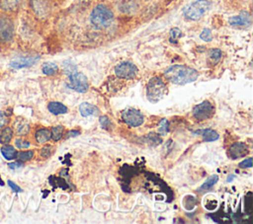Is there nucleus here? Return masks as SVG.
<instances>
[{"label":"nucleus","mask_w":253,"mask_h":224,"mask_svg":"<svg viewBox=\"0 0 253 224\" xmlns=\"http://www.w3.org/2000/svg\"><path fill=\"white\" fill-rule=\"evenodd\" d=\"M123 120L130 126H139L143 123V114L136 109H126L122 112Z\"/></svg>","instance_id":"9"},{"label":"nucleus","mask_w":253,"mask_h":224,"mask_svg":"<svg viewBox=\"0 0 253 224\" xmlns=\"http://www.w3.org/2000/svg\"><path fill=\"white\" fill-rule=\"evenodd\" d=\"M50 153H51V147L50 146H44L42 148V151H41V155L44 158L46 157H49L50 156Z\"/></svg>","instance_id":"37"},{"label":"nucleus","mask_w":253,"mask_h":224,"mask_svg":"<svg viewBox=\"0 0 253 224\" xmlns=\"http://www.w3.org/2000/svg\"><path fill=\"white\" fill-rule=\"evenodd\" d=\"M195 133H198V134H201L203 136V139L204 141H207V142H211V141H215L218 139L219 135L218 133L213 130V129H211V128H206V129H200V130H197Z\"/></svg>","instance_id":"16"},{"label":"nucleus","mask_w":253,"mask_h":224,"mask_svg":"<svg viewBox=\"0 0 253 224\" xmlns=\"http://www.w3.org/2000/svg\"><path fill=\"white\" fill-rule=\"evenodd\" d=\"M33 157H34V151H32V150H25V151L18 152L16 159L18 160L19 163H23V162L31 160Z\"/></svg>","instance_id":"23"},{"label":"nucleus","mask_w":253,"mask_h":224,"mask_svg":"<svg viewBox=\"0 0 253 224\" xmlns=\"http://www.w3.org/2000/svg\"><path fill=\"white\" fill-rule=\"evenodd\" d=\"M214 112L213 106L209 101H204L197 105L193 109V115L197 120H205L210 117Z\"/></svg>","instance_id":"8"},{"label":"nucleus","mask_w":253,"mask_h":224,"mask_svg":"<svg viewBox=\"0 0 253 224\" xmlns=\"http://www.w3.org/2000/svg\"><path fill=\"white\" fill-rule=\"evenodd\" d=\"M35 137H36V140L38 143L43 144L51 138V132L47 128H41V129L37 130Z\"/></svg>","instance_id":"19"},{"label":"nucleus","mask_w":253,"mask_h":224,"mask_svg":"<svg viewBox=\"0 0 253 224\" xmlns=\"http://www.w3.org/2000/svg\"><path fill=\"white\" fill-rule=\"evenodd\" d=\"M1 154L2 156L8 160V161H11V160H14L17 158V154H18V151L12 146V145H9V144H4L2 147H1Z\"/></svg>","instance_id":"18"},{"label":"nucleus","mask_w":253,"mask_h":224,"mask_svg":"<svg viewBox=\"0 0 253 224\" xmlns=\"http://www.w3.org/2000/svg\"><path fill=\"white\" fill-rule=\"evenodd\" d=\"M13 138V129L9 126L4 127L0 131V143L1 144H8Z\"/></svg>","instance_id":"21"},{"label":"nucleus","mask_w":253,"mask_h":224,"mask_svg":"<svg viewBox=\"0 0 253 224\" xmlns=\"http://www.w3.org/2000/svg\"><path fill=\"white\" fill-rule=\"evenodd\" d=\"M8 123V116L4 112H0V128L4 127Z\"/></svg>","instance_id":"36"},{"label":"nucleus","mask_w":253,"mask_h":224,"mask_svg":"<svg viewBox=\"0 0 253 224\" xmlns=\"http://www.w3.org/2000/svg\"><path fill=\"white\" fill-rule=\"evenodd\" d=\"M30 5L35 14L39 17H44L50 9L51 0H30Z\"/></svg>","instance_id":"11"},{"label":"nucleus","mask_w":253,"mask_h":224,"mask_svg":"<svg viewBox=\"0 0 253 224\" xmlns=\"http://www.w3.org/2000/svg\"><path fill=\"white\" fill-rule=\"evenodd\" d=\"M79 131L78 130H70L66 136V138H69V137H73V136H77L79 135Z\"/></svg>","instance_id":"39"},{"label":"nucleus","mask_w":253,"mask_h":224,"mask_svg":"<svg viewBox=\"0 0 253 224\" xmlns=\"http://www.w3.org/2000/svg\"><path fill=\"white\" fill-rule=\"evenodd\" d=\"M232 178H233V176H230V177H228V180H227V181H228V182H230V181H232V180H231V179H232Z\"/></svg>","instance_id":"42"},{"label":"nucleus","mask_w":253,"mask_h":224,"mask_svg":"<svg viewBox=\"0 0 253 224\" xmlns=\"http://www.w3.org/2000/svg\"><path fill=\"white\" fill-rule=\"evenodd\" d=\"M169 37H170V41L173 42V43H176L178 38L182 37V32L180 31V29L178 28H172L170 30V33H169Z\"/></svg>","instance_id":"27"},{"label":"nucleus","mask_w":253,"mask_h":224,"mask_svg":"<svg viewBox=\"0 0 253 224\" xmlns=\"http://www.w3.org/2000/svg\"><path fill=\"white\" fill-rule=\"evenodd\" d=\"M63 68H64V71L68 74H71V73L76 71V66L70 61H65L63 63Z\"/></svg>","instance_id":"31"},{"label":"nucleus","mask_w":253,"mask_h":224,"mask_svg":"<svg viewBox=\"0 0 253 224\" xmlns=\"http://www.w3.org/2000/svg\"><path fill=\"white\" fill-rule=\"evenodd\" d=\"M15 145L17 148L19 149H25V148H29L30 146V142L25 140V139H22V138H18L15 140Z\"/></svg>","instance_id":"30"},{"label":"nucleus","mask_w":253,"mask_h":224,"mask_svg":"<svg viewBox=\"0 0 253 224\" xmlns=\"http://www.w3.org/2000/svg\"><path fill=\"white\" fill-rule=\"evenodd\" d=\"M15 130L18 135H25L30 130L29 123L27 121H25L24 119H18L15 122Z\"/></svg>","instance_id":"20"},{"label":"nucleus","mask_w":253,"mask_h":224,"mask_svg":"<svg viewBox=\"0 0 253 224\" xmlns=\"http://www.w3.org/2000/svg\"><path fill=\"white\" fill-rule=\"evenodd\" d=\"M167 93L165 83L159 77H153L149 80L146 88V96L149 102L156 103L160 101Z\"/></svg>","instance_id":"4"},{"label":"nucleus","mask_w":253,"mask_h":224,"mask_svg":"<svg viewBox=\"0 0 253 224\" xmlns=\"http://www.w3.org/2000/svg\"><path fill=\"white\" fill-rule=\"evenodd\" d=\"M68 86L78 93H84L88 89L87 77L81 72H73L69 74Z\"/></svg>","instance_id":"7"},{"label":"nucleus","mask_w":253,"mask_h":224,"mask_svg":"<svg viewBox=\"0 0 253 224\" xmlns=\"http://www.w3.org/2000/svg\"><path fill=\"white\" fill-rule=\"evenodd\" d=\"M169 132V123L166 118L161 119L158 127V133L160 135H166Z\"/></svg>","instance_id":"28"},{"label":"nucleus","mask_w":253,"mask_h":224,"mask_svg":"<svg viewBox=\"0 0 253 224\" xmlns=\"http://www.w3.org/2000/svg\"><path fill=\"white\" fill-rule=\"evenodd\" d=\"M114 18L113 11L104 4L95 6L90 14V22L98 30L109 28L114 22Z\"/></svg>","instance_id":"2"},{"label":"nucleus","mask_w":253,"mask_h":224,"mask_svg":"<svg viewBox=\"0 0 253 224\" xmlns=\"http://www.w3.org/2000/svg\"><path fill=\"white\" fill-rule=\"evenodd\" d=\"M52 178L54 179V183H53V182H49V183H50V185H52L53 187H61V188H65V187H67V185H66V183H65L64 180L58 179V178H54V177H52Z\"/></svg>","instance_id":"33"},{"label":"nucleus","mask_w":253,"mask_h":224,"mask_svg":"<svg viewBox=\"0 0 253 224\" xmlns=\"http://www.w3.org/2000/svg\"><path fill=\"white\" fill-rule=\"evenodd\" d=\"M211 5L209 0H196L184 7L183 15L190 21H198L207 14Z\"/></svg>","instance_id":"3"},{"label":"nucleus","mask_w":253,"mask_h":224,"mask_svg":"<svg viewBox=\"0 0 253 224\" xmlns=\"http://www.w3.org/2000/svg\"><path fill=\"white\" fill-rule=\"evenodd\" d=\"M42 73L44 75H47V76H51V75H54L57 70H58V67L55 63L53 62H44L42 64Z\"/></svg>","instance_id":"22"},{"label":"nucleus","mask_w":253,"mask_h":224,"mask_svg":"<svg viewBox=\"0 0 253 224\" xmlns=\"http://www.w3.org/2000/svg\"><path fill=\"white\" fill-rule=\"evenodd\" d=\"M137 67L130 61H122L115 67V74L121 79H133L137 74Z\"/></svg>","instance_id":"6"},{"label":"nucleus","mask_w":253,"mask_h":224,"mask_svg":"<svg viewBox=\"0 0 253 224\" xmlns=\"http://www.w3.org/2000/svg\"><path fill=\"white\" fill-rule=\"evenodd\" d=\"M100 123H101V126H102V128H104V129H109L110 128V126H111V120L109 119V117L107 116V115H103V116H101L100 117Z\"/></svg>","instance_id":"32"},{"label":"nucleus","mask_w":253,"mask_h":224,"mask_svg":"<svg viewBox=\"0 0 253 224\" xmlns=\"http://www.w3.org/2000/svg\"><path fill=\"white\" fill-rule=\"evenodd\" d=\"M8 185H9V187L12 188V190H14L15 192H20V191H22V188H21L18 185H16L14 182H12L11 180H8Z\"/></svg>","instance_id":"38"},{"label":"nucleus","mask_w":253,"mask_h":224,"mask_svg":"<svg viewBox=\"0 0 253 224\" xmlns=\"http://www.w3.org/2000/svg\"><path fill=\"white\" fill-rule=\"evenodd\" d=\"M0 186H4V182L2 181V179H1V177H0Z\"/></svg>","instance_id":"41"},{"label":"nucleus","mask_w":253,"mask_h":224,"mask_svg":"<svg viewBox=\"0 0 253 224\" xmlns=\"http://www.w3.org/2000/svg\"><path fill=\"white\" fill-rule=\"evenodd\" d=\"M79 112L82 116L86 117L89 115H98L99 110L96 106L89 103H82L79 106Z\"/></svg>","instance_id":"14"},{"label":"nucleus","mask_w":253,"mask_h":224,"mask_svg":"<svg viewBox=\"0 0 253 224\" xmlns=\"http://www.w3.org/2000/svg\"><path fill=\"white\" fill-rule=\"evenodd\" d=\"M164 76L171 83L185 85L196 81L199 77V72L192 67L176 64L165 69Z\"/></svg>","instance_id":"1"},{"label":"nucleus","mask_w":253,"mask_h":224,"mask_svg":"<svg viewBox=\"0 0 253 224\" xmlns=\"http://www.w3.org/2000/svg\"><path fill=\"white\" fill-rule=\"evenodd\" d=\"M218 181V176L217 175H211V177H209L206 182L201 186L199 190H205V189H209L211 188L213 185H215Z\"/></svg>","instance_id":"24"},{"label":"nucleus","mask_w":253,"mask_h":224,"mask_svg":"<svg viewBox=\"0 0 253 224\" xmlns=\"http://www.w3.org/2000/svg\"><path fill=\"white\" fill-rule=\"evenodd\" d=\"M222 52L220 49L218 48H212L209 51V58L213 62V63H217L220 58H221Z\"/></svg>","instance_id":"26"},{"label":"nucleus","mask_w":253,"mask_h":224,"mask_svg":"<svg viewBox=\"0 0 253 224\" xmlns=\"http://www.w3.org/2000/svg\"><path fill=\"white\" fill-rule=\"evenodd\" d=\"M200 37L202 40L206 41V42H209V41H211L212 39V35H211V32L210 29H204L200 35Z\"/></svg>","instance_id":"29"},{"label":"nucleus","mask_w":253,"mask_h":224,"mask_svg":"<svg viewBox=\"0 0 253 224\" xmlns=\"http://www.w3.org/2000/svg\"><path fill=\"white\" fill-rule=\"evenodd\" d=\"M228 23L234 28H247L251 25L252 18L248 12H241L238 15L230 17Z\"/></svg>","instance_id":"10"},{"label":"nucleus","mask_w":253,"mask_h":224,"mask_svg":"<svg viewBox=\"0 0 253 224\" xmlns=\"http://www.w3.org/2000/svg\"><path fill=\"white\" fill-rule=\"evenodd\" d=\"M14 37V23L4 16L0 17V44H6L12 41Z\"/></svg>","instance_id":"5"},{"label":"nucleus","mask_w":253,"mask_h":224,"mask_svg":"<svg viewBox=\"0 0 253 224\" xmlns=\"http://www.w3.org/2000/svg\"><path fill=\"white\" fill-rule=\"evenodd\" d=\"M146 138H147V140H149L150 143H152V144H154V145L161 142L160 138L158 137V135H157L156 133H150V134H148V135L146 136Z\"/></svg>","instance_id":"34"},{"label":"nucleus","mask_w":253,"mask_h":224,"mask_svg":"<svg viewBox=\"0 0 253 224\" xmlns=\"http://www.w3.org/2000/svg\"><path fill=\"white\" fill-rule=\"evenodd\" d=\"M22 0H0V10L4 12L16 11L21 6Z\"/></svg>","instance_id":"15"},{"label":"nucleus","mask_w":253,"mask_h":224,"mask_svg":"<svg viewBox=\"0 0 253 224\" xmlns=\"http://www.w3.org/2000/svg\"><path fill=\"white\" fill-rule=\"evenodd\" d=\"M252 166H253V160L251 157H249L239 163L240 168H251Z\"/></svg>","instance_id":"35"},{"label":"nucleus","mask_w":253,"mask_h":224,"mask_svg":"<svg viewBox=\"0 0 253 224\" xmlns=\"http://www.w3.org/2000/svg\"><path fill=\"white\" fill-rule=\"evenodd\" d=\"M8 166H9V168H11V169H17V168H19V167L21 166V163H19V162H13V163H9Z\"/></svg>","instance_id":"40"},{"label":"nucleus","mask_w":253,"mask_h":224,"mask_svg":"<svg viewBox=\"0 0 253 224\" xmlns=\"http://www.w3.org/2000/svg\"><path fill=\"white\" fill-rule=\"evenodd\" d=\"M248 147L245 143L243 142H236L234 144H232L229 147L228 150V155L230 158L232 159H237L240 157H244L245 155L248 154Z\"/></svg>","instance_id":"13"},{"label":"nucleus","mask_w":253,"mask_h":224,"mask_svg":"<svg viewBox=\"0 0 253 224\" xmlns=\"http://www.w3.org/2000/svg\"><path fill=\"white\" fill-rule=\"evenodd\" d=\"M40 59V56H25V57H18L13 59L10 62V66L13 69H22L26 67H30L34 65L38 60Z\"/></svg>","instance_id":"12"},{"label":"nucleus","mask_w":253,"mask_h":224,"mask_svg":"<svg viewBox=\"0 0 253 224\" xmlns=\"http://www.w3.org/2000/svg\"><path fill=\"white\" fill-rule=\"evenodd\" d=\"M63 126L62 125H57V126H54L51 128V138L54 140V141H58L62 135H63Z\"/></svg>","instance_id":"25"},{"label":"nucleus","mask_w":253,"mask_h":224,"mask_svg":"<svg viewBox=\"0 0 253 224\" xmlns=\"http://www.w3.org/2000/svg\"><path fill=\"white\" fill-rule=\"evenodd\" d=\"M47 110L54 115L57 114H62L67 112V108L63 104L59 102H50L47 105Z\"/></svg>","instance_id":"17"}]
</instances>
